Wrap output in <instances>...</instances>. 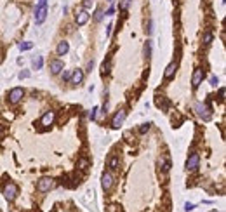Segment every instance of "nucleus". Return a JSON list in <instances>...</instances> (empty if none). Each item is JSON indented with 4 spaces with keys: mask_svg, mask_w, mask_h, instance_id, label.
Here are the masks:
<instances>
[{
    "mask_svg": "<svg viewBox=\"0 0 226 212\" xmlns=\"http://www.w3.org/2000/svg\"><path fill=\"white\" fill-rule=\"evenodd\" d=\"M54 188V181L51 177H42V179H38L37 183V190L40 193H45V191H51Z\"/></svg>",
    "mask_w": 226,
    "mask_h": 212,
    "instance_id": "423d86ee",
    "label": "nucleus"
},
{
    "mask_svg": "<svg viewBox=\"0 0 226 212\" xmlns=\"http://www.w3.org/2000/svg\"><path fill=\"white\" fill-rule=\"evenodd\" d=\"M28 76H30V71H28V70L19 71V78H21V80H23V78H28Z\"/></svg>",
    "mask_w": 226,
    "mask_h": 212,
    "instance_id": "cd10ccee",
    "label": "nucleus"
},
{
    "mask_svg": "<svg viewBox=\"0 0 226 212\" xmlns=\"http://www.w3.org/2000/svg\"><path fill=\"white\" fill-rule=\"evenodd\" d=\"M212 40H214V35L210 32H205L204 37H202V42H204L205 45H209V44H212Z\"/></svg>",
    "mask_w": 226,
    "mask_h": 212,
    "instance_id": "a211bd4d",
    "label": "nucleus"
},
{
    "mask_svg": "<svg viewBox=\"0 0 226 212\" xmlns=\"http://www.w3.org/2000/svg\"><path fill=\"white\" fill-rule=\"evenodd\" d=\"M198 165H200V155L198 153H191L188 157V160H186V170L188 172H195L198 169Z\"/></svg>",
    "mask_w": 226,
    "mask_h": 212,
    "instance_id": "20e7f679",
    "label": "nucleus"
},
{
    "mask_svg": "<svg viewBox=\"0 0 226 212\" xmlns=\"http://www.w3.org/2000/svg\"><path fill=\"white\" fill-rule=\"evenodd\" d=\"M54 120H56V113L54 111H45V113L42 115V118H40V125L42 127H51V125L54 124Z\"/></svg>",
    "mask_w": 226,
    "mask_h": 212,
    "instance_id": "6e6552de",
    "label": "nucleus"
},
{
    "mask_svg": "<svg viewBox=\"0 0 226 212\" xmlns=\"http://www.w3.org/2000/svg\"><path fill=\"white\" fill-rule=\"evenodd\" d=\"M160 165H164V170H165V172L171 169V160H169V157H167V155L160 158Z\"/></svg>",
    "mask_w": 226,
    "mask_h": 212,
    "instance_id": "6ab92c4d",
    "label": "nucleus"
},
{
    "mask_svg": "<svg viewBox=\"0 0 226 212\" xmlns=\"http://www.w3.org/2000/svg\"><path fill=\"white\" fill-rule=\"evenodd\" d=\"M32 66H33V70H42V66H43V58L42 56H33Z\"/></svg>",
    "mask_w": 226,
    "mask_h": 212,
    "instance_id": "dca6fc26",
    "label": "nucleus"
},
{
    "mask_svg": "<svg viewBox=\"0 0 226 212\" xmlns=\"http://www.w3.org/2000/svg\"><path fill=\"white\" fill-rule=\"evenodd\" d=\"M202 80H204V71L200 70V68H197V70L193 71V75H191V87L198 89L200 84H202Z\"/></svg>",
    "mask_w": 226,
    "mask_h": 212,
    "instance_id": "1a4fd4ad",
    "label": "nucleus"
},
{
    "mask_svg": "<svg viewBox=\"0 0 226 212\" xmlns=\"http://www.w3.org/2000/svg\"><path fill=\"white\" fill-rule=\"evenodd\" d=\"M84 75H85V73H84V70H80V68H78V70H73L71 71L70 82L75 84V85H78V84H82V80H84Z\"/></svg>",
    "mask_w": 226,
    "mask_h": 212,
    "instance_id": "4468645a",
    "label": "nucleus"
},
{
    "mask_svg": "<svg viewBox=\"0 0 226 212\" xmlns=\"http://www.w3.org/2000/svg\"><path fill=\"white\" fill-rule=\"evenodd\" d=\"M119 165H120V160H119V157H110V160H108V167L111 169V170H115V169H119Z\"/></svg>",
    "mask_w": 226,
    "mask_h": 212,
    "instance_id": "f3484780",
    "label": "nucleus"
},
{
    "mask_svg": "<svg viewBox=\"0 0 226 212\" xmlns=\"http://www.w3.org/2000/svg\"><path fill=\"white\" fill-rule=\"evenodd\" d=\"M150 127H151L150 122H148V124H143V125L139 127V134H146V132L150 131Z\"/></svg>",
    "mask_w": 226,
    "mask_h": 212,
    "instance_id": "393cba45",
    "label": "nucleus"
},
{
    "mask_svg": "<svg viewBox=\"0 0 226 212\" xmlns=\"http://www.w3.org/2000/svg\"><path fill=\"white\" fill-rule=\"evenodd\" d=\"M101 186L104 191H110L113 188V176L110 174V172H104V174L101 176Z\"/></svg>",
    "mask_w": 226,
    "mask_h": 212,
    "instance_id": "9b49d317",
    "label": "nucleus"
},
{
    "mask_svg": "<svg viewBox=\"0 0 226 212\" xmlns=\"http://www.w3.org/2000/svg\"><path fill=\"white\" fill-rule=\"evenodd\" d=\"M87 163H89V162H87L85 158H80V160H78V167H80V169H85Z\"/></svg>",
    "mask_w": 226,
    "mask_h": 212,
    "instance_id": "c85d7f7f",
    "label": "nucleus"
},
{
    "mask_svg": "<svg viewBox=\"0 0 226 212\" xmlns=\"http://www.w3.org/2000/svg\"><path fill=\"white\" fill-rule=\"evenodd\" d=\"M195 113L198 117L200 120H204V122H209L212 118V110L207 106L205 103H195Z\"/></svg>",
    "mask_w": 226,
    "mask_h": 212,
    "instance_id": "f257e3e1",
    "label": "nucleus"
},
{
    "mask_svg": "<svg viewBox=\"0 0 226 212\" xmlns=\"http://www.w3.org/2000/svg\"><path fill=\"white\" fill-rule=\"evenodd\" d=\"M97 111H99V108H97V106H94V108L91 110V113H89V120H96Z\"/></svg>",
    "mask_w": 226,
    "mask_h": 212,
    "instance_id": "a878e982",
    "label": "nucleus"
},
{
    "mask_svg": "<svg viewBox=\"0 0 226 212\" xmlns=\"http://www.w3.org/2000/svg\"><path fill=\"white\" fill-rule=\"evenodd\" d=\"M70 78H71V71H70V70L61 71V80H63V82H68Z\"/></svg>",
    "mask_w": 226,
    "mask_h": 212,
    "instance_id": "5701e85b",
    "label": "nucleus"
},
{
    "mask_svg": "<svg viewBox=\"0 0 226 212\" xmlns=\"http://www.w3.org/2000/svg\"><path fill=\"white\" fill-rule=\"evenodd\" d=\"M33 49V42H21L19 44V50H30Z\"/></svg>",
    "mask_w": 226,
    "mask_h": 212,
    "instance_id": "412c9836",
    "label": "nucleus"
},
{
    "mask_svg": "<svg viewBox=\"0 0 226 212\" xmlns=\"http://www.w3.org/2000/svg\"><path fill=\"white\" fill-rule=\"evenodd\" d=\"M108 2H113V0H108Z\"/></svg>",
    "mask_w": 226,
    "mask_h": 212,
    "instance_id": "c9c22d12",
    "label": "nucleus"
},
{
    "mask_svg": "<svg viewBox=\"0 0 226 212\" xmlns=\"http://www.w3.org/2000/svg\"><path fill=\"white\" fill-rule=\"evenodd\" d=\"M210 85H214V87H216V85H217V84H219V80H217V76H210Z\"/></svg>",
    "mask_w": 226,
    "mask_h": 212,
    "instance_id": "2f4dec72",
    "label": "nucleus"
},
{
    "mask_svg": "<svg viewBox=\"0 0 226 212\" xmlns=\"http://www.w3.org/2000/svg\"><path fill=\"white\" fill-rule=\"evenodd\" d=\"M91 7H92V0H84V9H85V11H89Z\"/></svg>",
    "mask_w": 226,
    "mask_h": 212,
    "instance_id": "c756f323",
    "label": "nucleus"
},
{
    "mask_svg": "<svg viewBox=\"0 0 226 212\" xmlns=\"http://www.w3.org/2000/svg\"><path fill=\"white\" fill-rule=\"evenodd\" d=\"M195 209V203H186V205H184V210L186 212H191Z\"/></svg>",
    "mask_w": 226,
    "mask_h": 212,
    "instance_id": "7c9ffc66",
    "label": "nucleus"
},
{
    "mask_svg": "<svg viewBox=\"0 0 226 212\" xmlns=\"http://www.w3.org/2000/svg\"><path fill=\"white\" fill-rule=\"evenodd\" d=\"M151 56V40H146L145 44V58H150Z\"/></svg>",
    "mask_w": 226,
    "mask_h": 212,
    "instance_id": "4be33fe9",
    "label": "nucleus"
},
{
    "mask_svg": "<svg viewBox=\"0 0 226 212\" xmlns=\"http://www.w3.org/2000/svg\"><path fill=\"white\" fill-rule=\"evenodd\" d=\"M110 68H111V63L110 61H106V63H103L101 70H103V75H106V73H110Z\"/></svg>",
    "mask_w": 226,
    "mask_h": 212,
    "instance_id": "b1692460",
    "label": "nucleus"
},
{
    "mask_svg": "<svg viewBox=\"0 0 226 212\" xmlns=\"http://www.w3.org/2000/svg\"><path fill=\"white\" fill-rule=\"evenodd\" d=\"M129 6H130V0H122L120 9H122V11H125V9H129Z\"/></svg>",
    "mask_w": 226,
    "mask_h": 212,
    "instance_id": "bb28decb",
    "label": "nucleus"
},
{
    "mask_svg": "<svg viewBox=\"0 0 226 212\" xmlns=\"http://www.w3.org/2000/svg\"><path fill=\"white\" fill-rule=\"evenodd\" d=\"M47 17V4H42V6L35 7V23L37 24H42Z\"/></svg>",
    "mask_w": 226,
    "mask_h": 212,
    "instance_id": "39448f33",
    "label": "nucleus"
},
{
    "mask_svg": "<svg viewBox=\"0 0 226 212\" xmlns=\"http://www.w3.org/2000/svg\"><path fill=\"white\" fill-rule=\"evenodd\" d=\"M113 14H115V7H110L106 11V16H113Z\"/></svg>",
    "mask_w": 226,
    "mask_h": 212,
    "instance_id": "473e14b6",
    "label": "nucleus"
},
{
    "mask_svg": "<svg viewBox=\"0 0 226 212\" xmlns=\"http://www.w3.org/2000/svg\"><path fill=\"white\" fill-rule=\"evenodd\" d=\"M17 193H19V188H17L16 183H6V184H4L2 195L6 196V200L12 202V200H14V198L17 196Z\"/></svg>",
    "mask_w": 226,
    "mask_h": 212,
    "instance_id": "f03ea898",
    "label": "nucleus"
},
{
    "mask_svg": "<svg viewBox=\"0 0 226 212\" xmlns=\"http://www.w3.org/2000/svg\"><path fill=\"white\" fill-rule=\"evenodd\" d=\"M24 98V89H21V87H14L9 92V96H7V101L11 104H17L21 99Z\"/></svg>",
    "mask_w": 226,
    "mask_h": 212,
    "instance_id": "7ed1b4c3",
    "label": "nucleus"
},
{
    "mask_svg": "<svg viewBox=\"0 0 226 212\" xmlns=\"http://www.w3.org/2000/svg\"><path fill=\"white\" fill-rule=\"evenodd\" d=\"M92 66H94V63H92V61H89V63H87V70L85 71H92Z\"/></svg>",
    "mask_w": 226,
    "mask_h": 212,
    "instance_id": "f704fd0d",
    "label": "nucleus"
},
{
    "mask_svg": "<svg viewBox=\"0 0 226 212\" xmlns=\"http://www.w3.org/2000/svg\"><path fill=\"white\" fill-rule=\"evenodd\" d=\"M87 21H89V12H87L85 9L77 11V14H75V23L77 24H78V26H84Z\"/></svg>",
    "mask_w": 226,
    "mask_h": 212,
    "instance_id": "f8f14e48",
    "label": "nucleus"
},
{
    "mask_svg": "<svg viewBox=\"0 0 226 212\" xmlns=\"http://www.w3.org/2000/svg\"><path fill=\"white\" fill-rule=\"evenodd\" d=\"M103 17H104V12H103V9H96V12H94V21H96V23H101Z\"/></svg>",
    "mask_w": 226,
    "mask_h": 212,
    "instance_id": "aec40b11",
    "label": "nucleus"
},
{
    "mask_svg": "<svg viewBox=\"0 0 226 212\" xmlns=\"http://www.w3.org/2000/svg\"><path fill=\"white\" fill-rule=\"evenodd\" d=\"M49 70H51L52 75H59L61 71L65 70V63H63L61 59H52L51 63H49Z\"/></svg>",
    "mask_w": 226,
    "mask_h": 212,
    "instance_id": "0eeeda50",
    "label": "nucleus"
},
{
    "mask_svg": "<svg viewBox=\"0 0 226 212\" xmlns=\"http://www.w3.org/2000/svg\"><path fill=\"white\" fill-rule=\"evenodd\" d=\"M124 120H125V111L124 110H119V111L115 113V117H113V120H111V127L113 129H120V125L124 124Z\"/></svg>",
    "mask_w": 226,
    "mask_h": 212,
    "instance_id": "9d476101",
    "label": "nucleus"
},
{
    "mask_svg": "<svg viewBox=\"0 0 226 212\" xmlns=\"http://www.w3.org/2000/svg\"><path fill=\"white\" fill-rule=\"evenodd\" d=\"M176 70H178V63L172 61V63L165 68V71H164V78H165V80H172L174 75H176Z\"/></svg>",
    "mask_w": 226,
    "mask_h": 212,
    "instance_id": "ddd939ff",
    "label": "nucleus"
},
{
    "mask_svg": "<svg viewBox=\"0 0 226 212\" xmlns=\"http://www.w3.org/2000/svg\"><path fill=\"white\" fill-rule=\"evenodd\" d=\"M111 28H113V24H108V26H106V37H110V33H111Z\"/></svg>",
    "mask_w": 226,
    "mask_h": 212,
    "instance_id": "72a5a7b5",
    "label": "nucleus"
},
{
    "mask_svg": "<svg viewBox=\"0 0 226 212\" xmlns=\"http://www.w3.org/2000/svg\"><path fill=\"white\" fill-rule=\"evenodd\" d=\"M68 50H70V44L66 42V40H61L58 47H56V54L58 56H66L68 54Z\"/></svg>",
    "mask_w": 226,
    "mask_h": 212,
    "instance_id": "2eb2a0df",
    "label": "nucleus"
}]
</instances>
